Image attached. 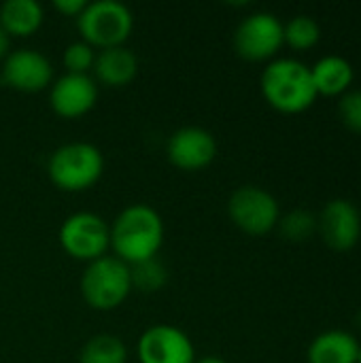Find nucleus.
Listing matches in <instances>:
<instances>
[{"instance_id": "7", "label": "nucleus", "mask_w": 361, "mask_h": 363, "mask_svg": "<svg viewBox=\"0 0 361 363\" xmlns=\"http://www.w3.org/2000/svg\"><path fill=\"white\" fill-rule=\"evenodd\" d=\"M228 215L232 223L251 236H262L279 223V202L262 187H238L228 200Z\"/></svg>"}, {"instance_id": "27", "label": "nucleus", "mask_w": 361, "mask_h": 363, "mask_svg": "<svg viewBox=\"0 0 361 363\" xmlns=\"http://www.w3.org/2000/svg\"><path fill=\"white\" fill-rule=\"evenodd\" d=\"M357 363H361V349H360V353H357Z\"/></svg>"}, {"instance_id": "8", "label": "nucleus", "mask_w": 361, "mask_h": 363, "mask_svg": "<svg viewBox=\"0 0 361 363\" xmlns=\"http://www.w3.org/2000/svg\"><path fill=\"white\" fill-rule=\"evenodd\" d=\"M283 43V23L272 13H253L245 17L234 32V49L249 62L272 57Z\"/></svg>"}, {"instance_id": "16", "label": "nucleus", "mask_w": 361, "mask_h": 363, "mask_svg": "<svg viewBox=\"0 0 361 363\" xmlns=\"http://www.w3.org/2000/svg\"><path fill=\"white\" fill-rule=\"evenodd\" d=\"M45 13L36 0H6L0 6V28L11 36L28 38L43 26Z\"/></svg>"}, {"instance_id": "9", "label": "nucleus", "mask_w": 361, "mask_h": 363, "mask_svg": "<svg viewBox=\"0 0 361 363\" xmlns=\"http://www.w3.org/2000/svg\"><path fill=\"white\" fill-rule=\"evenodd\" d=\"M0 81L9 89L21 94H36L51 85L53 66L49 57L36 49H15L2 62Z\"/></svg>"}, {"instance_id": "13", "label": "nucleus", "mask_w": 361, "mask_h": 363, "mask_svg": "<svg viewBox=\"0 0 361 363\" xmlns=\"http://www.w3.org/2000/svg\"><path fill=\"white\" fill-rule=\"evenodd\" d=\"M317 228L323 236V240L336 249V251H347L357 245L361 234V219L357 208L343 198L330 200L321 217L317 221Z\"/></svg>"}, {"instance_id": "14", "label": "nucleus", "mask_w": 361, "mask_h": 363, "mask_svg": "<svg viewBox=\"0 0 361 363\" xmlns=\"http://www.w3.org/2000/svg\"><path fill=\"white\" fill-rule=\"evenodd\" d=\"M91 70L96 74V83H102L106 87H126L138 74V57L126 45L102 49L96 51V62Z\"/></svg>"}, {"instance_id": "12", "label": "nucleus", "mask_w": 361, "mask_h": 363, "mask_svg": "<svg viewBox=\"0 0 361 363\" xmlns=\"http://www.w3.org/2000/svg\"><path fill=\"white\" fill-rule=\"evenodd\" d=\"M98 102V83L89 74H62L49 89V104L62 119H79Z\"/></svg>"}, {"instance_id": "5", "label": "nucleus", "mask_w": 361, "mask_h": 363, "mask_svg": "<svg viewBox=\"0 0 361 363\" xmlns=\"http://www.w3.org/2000/svg\"><path fill=\"white\" fill-rule=\"evenodd\" d=\"M77 28L83 43L102 51L126 45L134 30V17L123 2L96 0L87 2L85 11L77 17Z\"/></svg>"}, {"instance_id": "15", "label": "nucleus", "mask_w": 361, "mask_h": 363, "mask_svg": "<svg viewBox=\"0 0 361 363\" xmlns=\"http://www.w3.org/2000/svg\"><path fill=\"white\" fill-rule=\"evenodd\" d=\"M360 345L343 330L319 334L309 347V363H357Z\"/></svg>"}, {"instance_id": "25", "label": "nucleus", "mask_w": 361, "mask_h": 363, "mask_svg": "<svg viewBox=\"0 0 361 363\" xmlns=\"http://www.w3.org/2000/svg\"><path fill=\"white\" fill-rule=\"evenodd\" d=\"M9 49H11V38H9V34L0 28V62H4V57L9 55Z\"/></svg>"}, {"instance_id": "6", "label": "nucleus", "mask_w": 361, "mask_h": 363, "mask_svg": "<svg viewBox=\"0 0 361 363\" xmlns=\"http://www.w3.org/2000/svg\"><path fill=\"white\" fill-rule=\"evenodd\" d=\"M62 249L79 262H96L111 249V228L109 223L89 211L74 213L64 219L60 228Z\"/></svg>"}, {"instance_id": "24", "label": "nucleus", "mask_w": 361, "mask_h": 363, "mask_svg": "<svg viewBox=\"0 0 361 363\" xmlns=\"http://www.w3.org/2000/svg\"><path fill=\"white\" fill-rule=\"evenodd\" d=\"M53 6H55V11L62 13L64 17H74V19H77V17L85 11L87 2H85V0H55Z\"/></svg>"}, {"instance_id": "1", "label": "nucleus", "mask_w": 361, "mask_h": 363, "mask_svg": "<svg viewBox=\"0 0 361 363\" xmlns=\"http://www.w3.org/2000/svg\"><path fill=\"white\" fill-rule=\"evenodd\" d=\"M111 228V249L117 259L128 266L157 257L164 245V221L149 204L126 206Z\"/></svg>"}, {"instance_id": "22", "label": "nucleus", "mask_w": 361, "mask_h": 363, "mask_svg": "<svg viewBox=\"0 0 361 363\" xmlns=\"http://www.w3.org/2000/svg\"><path fill=\"white\" fill-rule=\"evenodd\" d=\"M94 62H96V49L83 40L70 43L62 55V64L70 74H87L94 68Z\"/></svg>"}, {"instance_id": "17", "label": "nucleus", "mask_w": 361, "mask_h": 363, "mask_svg": "<svg viewBox=\"0 0 361 363\" xmlns=\"http://www.w3.org/2000/svg\"><path fill=\"white\" fill-rule=\"evenodd\" d=\"M311 74L317 94L334 96L347 91V87L351 85L353 66L340 55H326L311 68Z\"/></svg>"}, {"instance_id": "11", "label": "nucleus", "mask_w": 361, "mask_h": 363, "mask_svg": "<svg viewBox=\"0 0 361 363\" xmlns=\"http://www.w3.org/2000/svg\"><path fill=\"white\" fill-rule=\"evenodd\" d=\"M166 155L168 162L179 170L198 172L213 164L217 155V140L204 128L185 125L168 138Z\"/></svg>"}, {"instance_id": "2", "label": "nucleus", "mask_w": 361, "mask_h": 363, "mask_svg": "<svg viewBox=\"0 0 361 363\" xmlns=\"http://www.w3.org/2000/svg\"><path fill=\"white\" fill-rule=\"evenodd\" d=\"M262 94L281 113H302L317 96L311 68L294 57H279L262 72Z\"/></svg>"}, {"instance_id": "20", "label": "nucleus", "mask_w": 361, "mask_h": 363, "mask_svg": "<svg viewBox=\"0 0 361 363\" xmlns=\"http://www.w3.org/2000/svg\"><path fill=\"white\" fill-rule=\"evenodd\" d=\"M319 23L309 15L294 17L287 26H283V38L294 49H311L319 40Z\"/></svg>"}, {"instance_id": "26", "label": "nucleus", "mask_w": 361, "mask_h": 363, "mask_svg": "<svg viewBox=\"0 0 361 363\" xmlns=\"http://www.w3.org/2000/svg\"><path fill=\"white\" fill-rule=\"evenodd\" d=\"M194 363H226L221 357H215V355H209V357H202V359H196Z\"/></svg>"}, {"instance_id": "3", "label": "nucleus", "mask_w": 361, "mask_h": 363, "mask_svg": "<svg viewBox=\"0 0 361 363\" xmlns=\"http://www.w3.org/2000/svg\"><path fill=\"white\" fill-rule=\"evenodd\" d=\"M47 174L62 191H85L102 179L104 155L91 143H66L51 153Z\"/></svg>"}, {"instance_id": "10", "label": "nucleus", "mask_w": 361, "mask_h": 363, "mask_svg": "<svg viewBox=\"0 0 361 363\" xmlns=\"http://www.w3.org/2000/svg\"><path fill=\"white\" fill-rule=\"evenodd\" d=\"M140 363H194L196 351L189 336L168 323L151 325L136 345Z\"/></svg>"}, {"instance_id": "21", "label": "nucleus", "mask_w": 361, "mask_h": 363, "mask_svg": "<svg viewBox=\"0 0 361 363\" xmlns=\"http://www.w3.org/2000/svg\"><path fill=\"white\" fill-rule=\"evenodd\" d=\"M279 230L283 234V238L291 240V242H302V240H309L315 230H317V219L313 213L309 211H291L287 213L283 219H279Z\"/></svg>"}, {"instance_id": "4", "label": "nucleus", "mask_w": 361, "mask_h": 363, "mask_svg": "<svg viewBox=\"0 0 361 363\" xmlns=\"http://www.w3.org/2000/svg\"><path fill=\"white\" fill-rule=\"evenodd\" d=\"M85 304L94 311L109 313L119 308L132 294L130 266L115 255H104L89 262L79 283Z\"/></svg>"}, {"instance_id": "19", "label": "nucleus", "mask_w": 361, "mask_h": 363, "mask_svg": "<svg viewBox=\"0 0 361 363\" xmlns=\"http://www.w3.org/2000/svg\"><path fill=\"white\" fill-rule=\"evenodd\" d=\"M130 279H132V289H138L143 294H155L166 287L168 268L157 257H151L130 266Z\"/></svg>"}, {"instance_id": "23", "label": "nucleus", "mask_w": 361, "mask_h": 363, "mask_svg": "<svg viewBox=\"0 0 361 363\" xmlns=\"http://www.w3.org/2000/svg\"><path fill=\"white\" fill-rule=\"evenodd\" d=\"M340 117L345 125L353 132H361V89L347 91L340 100Z\"/></svg>"}, {"instance_id": "18", "label": "nucleus", "mask_w": 361, "mask_h": 363, "mask_svg": "<svg viewBox=\"0 0 361 363\" xmlns=\"http://www.w3.org/2000/svg\"><path fill=\"white\" fill-rule=\"evenodd\" d=\"M128 349L115 334L91 336L79 353V363H126Z\"/></svg>"}]
</instances>
